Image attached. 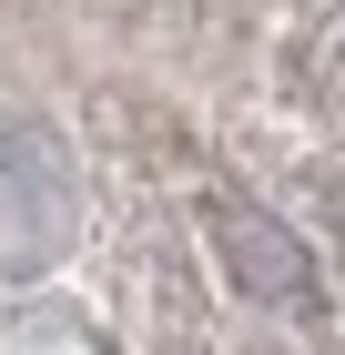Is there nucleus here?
<instances>
[{
	"instance_id": "obj_1",
	"label": "nucleus",
	"mask_w": 345,
	"mask_h": 355,
	"mask_svg": "<svg viewBox=\"0 0 345 355\" xmlns=\"http://www.w3.org/2000/svg\"><path fill=\"white\" fill-rule=\"evenodd\" d=\"M71 163H61V142L51 132H10L0 142V264L10 274H41L61 244H71Z\"/></svg>"
},
{
	"instance_id": "obj_3",
	"label": "nucleus",
	"mask_w": 345,
	"mask_h": 355,
	"mask_svg": "<svg viewBox=\"0 0 345 355\" xmlns=\"http://www.w3.org/2000/svg\"><path fill=\"white\" fill-rule=\"evenodd\" d=\"M294 71H305V92H325V102H345V10H335V21L315 31V51L294 61Z\"/></svg>"
},
{
	"instance_id": "obj_4",
	"label": "nucleus",
	"mask_w": 345,
	"mask_h": 355,
	"mask_svg": "<svg viewBox=\"0 0 345 355\" xmlns=\"http://www.w3.org/2000/svg\"><path fill=\"white\" fill-rule=\"evenodd\" d=\"M335 244H345V183H335Z\"/></svg>"
},
{
	"instance_id": "obj_2",
	"label": "nucleus",
	"mask_w": 345,
	"mask_h": 355,
	"mask_svg": "<svg viewBox=\"0 0 345 355\" xmlns=\"http://www.w3.org/2000/svg\"><path fill=\"white\" fill-rule=\"evenodd\" d=\"M213 264L234 274V295L274 304V315H315V254L264 203H213Z\"/></svg>"
}]
</instances>
